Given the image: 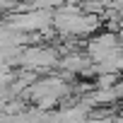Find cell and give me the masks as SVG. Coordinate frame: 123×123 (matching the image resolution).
<instances>
[{"instance_id":"6da1fadb","label":"cell","mask_w":123,"mask_h":123,"mask_svg":"<svg viewBox=\"0 0 123 123\" xmlns=\"http://www.w3.org/2000/svg\"><path fill=\"white\" fill-rule=\"evenodd\" d=\"M19 63L31 65V68H48L55 63V51L46 48V46H34V48H24L19 53Z\"/></svg>"},{"instance_id":"7a4b0ae2","label":"cell","mask_w":123,"mask_h":123,"mask_svg":"<svg viewBox=\"0 0 123 123\" xmlns=\"http://www.w3.org/2000/svg\"><path fill=\"white\" fill-rule=\"evenodd\" d=\"M116 3H123V0H116Z\"/></svg>"}]
</instances>
